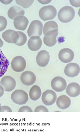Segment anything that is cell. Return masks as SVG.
I'll list each match as a JSON object with an SVG mask.
<instances>
[{"instance_id": "6da1fadb", "label": "cell", "mask_w": 80, "mask_h": 132, "mask_svg": "<svg viewBox=\"0 0 80 132\" xmlns=\"http://www.w3.org/2000/svg\"><path fill=\"white\" fill-rule=\"evenodd\" d=\"M75 15V12L73 8L70 6H64L60 10L58 16L62 22L67 23L73 20Z\"/></svg>"}, {"instance_id": "7a4b0ae2", "label": "cell", "mask_w": 80, "mask_h": 132, "mask_svg": "<svg viewBox=\"0 0 80 132\" xmlns=\"http://www.w3.org/2000/svg\"><path fill=\"white\" fill-rule=\"evenodd\" d=\"M57 10L53 6L48 5L43 7L39 11V16L44 21L52 20L55 17Z\"/></svg>"}, {"instance_id": "3957f363", "label": "cell", "mask_w": 80, "mask_h": 132, "mask_svg": "<svg viewBox=\"0 0 80 132\" xmlns=\"http://www.w3.org/2000/svg\"><path fill=\"white\" fill-rule=\"evenodd\" d=\"M11 98L15 104L22 105L27 102L29 97L28 94L23 90H16L12 94Z\"/></svg>"}, {"instance_id": "277c9868", "label": "cell", "mask_w": 80, "mask_h": 132, "mask_svg": "<svg viewBox=\"0 0 80 132\" xmlns=\"http://www.w3.org/2000/svg\"><path fill=\"white\" fill-rule=\"evenodd\" d=\"M43 25L41 22L35 20L33 21L28 29L27 32L29 37L33 36H41L42 34Z\"/></svg>"}, {"instance_id": "5b68a950", "label": "cell", "mask_w": 80, "mask_h": 132, "mask_svg": "<svg viewBox=\"0 0 80 132\" xmlns=\"http://www.w3.org/2000/svg\"><path fill=\"white\" fill-rule=\"evenodd\" d=\"M51 86L52 89L55 91L61 92L66 88L67 83L63 78L61 77H57L52 80Z\"/></svg>"}, {"instance_id": "8992f818", "label": "cell", "mask_w": 80, "mask_h": 132, "mask_svg": "<svg viewBox=\"0 0 80 132\" xmlns=\"http://www.w3.org/2000/svg\"><path fill=\"white\" fill-rule=\"evenodd\" d=\"M26 67L25 59L21 56H17L11 62V67L13 70L17 72L23 71Z\"/></svg>"}, {"instance_id": "52a82bcc", "label": "cell", "mask_w": 80, "mask_h": 132, "mask_svg": "<svg viewBox=\"0 0 80 132\" xmlns=\"http://www.w3.org/2000/svg\"><path fill=\"white\" fill-rule=\"evenodd\" d=\"M57 99V94L53 90H46L42 95V101L45 105L50 106L54 104Z\"/></svg>"}, {"instance_id": "ba28073f", "label": "cell", "mask_w": 80, "mask_h": 132, "mask_svg": "<svg viewBox=\"0 0 80 132\" xmlns=\"http://www.w3.org/2000/svg\"><path fill=\"white\" fill-rule=\"evenodd\" d=\"M0 84L4 91L6 92H12L15 88L16 86L15 80L10 76H5L2 78Z\"/></svg>"}, {"instance_id": "9c48e42d", "label": "cell", "mask_w": 80, "mask_h": 132, "mask_svg": "<svg viewBox=\"0 0 80 132\" xmlns=\"http://www.w3.org/2000/svg\"><path fill=\"white\" fill-rule=\"evenodd\" d=\"M58 34V29L48 32L44 37V43L49 47H52L55 45L57 43V37Z\"/></svg>"}, {"instance_id": "30bf717a", "label": "cell", "mask_w": 80, "mask_h": 132, "mask_svg": "<svg viewBox=\"0 0 80 132\" xmlns=\"http://www.w3.org/2000/svg\"><path fill=\"white\" fill-rule=\"evenodd\" d=\"M74 57V52L68 48L62 49L59 54V58L60 61L65 63H67L72 61Z\"/></svg>"}, {"instance_id": "8fae6325", "label": "cell", "mask_w": 80, "mask_h": 132, "mask_svg": "<svg viewBox=\"0 0 80 132\" xmlns=\"http://www.w3.org/2000/svg\"><path fill=\"white\" fill-rule=\"evenodd\" d=\"M80 67L75 63L68 64L64 70L66 75L70 78H74L78 75L80 73Z\"/></svg>"}, {"instance_id": "7c38bea8", "label": "cell", "mask_w": 80, "mask_h": 132, "mask_svg": "<svg viewBox=\"0 0 80 132\" xmlns=\"http://www.w3.org/2000/svg\"><path fill=\"white\" fill-rule=\"evenodd\" d=\"M2 37L4 40L9 43L15 44L19 38V36L17 31L14 30H7L2 34Z\"/></svg>"}, {"instance_id": "4fadbf2b", "label": "cell", "mask_w": 80, "mask_h": 132, "mask_svg": "<svg viewBox=\"0 0 80 132\" xmlns=\"http://www.w3.org/2000/svg\"><path fill=\"white\" fill-rule=\"evenodd\" d=\"M49 53L45 50L39 52L36 56V62L40 67H44L48 64L50 61Z\"/></svg>"}, {"instance_id": "5bb4252c", "label": "cell", "mask_w": 80, "mask_h": 132, "mask_svg": "<svg viewBox=\"0 0 80 132\" xmlns=\"http://www.w3.org/2000/svg\"><path fill=\"white\" fill-rule=\"evenodd\" d=\"M21 81L26 86H31L35 82L36 77L33 72L30 71L24 72L21 75Z\"/></svg>"}, {"instance_id": "9a60e30c", "label": "cell", "mask_w": 80, "mask_h": 132, "mask_svg": "<svg viewBox=\"0 0 80 132\" xmlns=\"http://www.w3.org/2000/svg\"><path fill=\"white\" fill-rule=\"evenodd\" d=\"M13 23L14 26L17 29L24 31L27 27L29 20L25 16H19L15 18Z\"/></svg>"}, {"instance_id": "2e32d148", "label": "cell", "mask_w": 80, "mask_h": 132, "mask_svg": "<svg viewBox=\"0 0 80 132\" xmlns=\"http://www.w3.org/2000/svg\"><path fill=\"white\" fill-rule=\"evenodd\" d=\"M42 45V42L40 37L33 36L29 40L28 46L29 48L33 51H36L39 50Z\"/></svg>"}, {"instance_id": "e0dca14e", "label": "cell", "mask_w": 80, "mask_h": 132, "mask_svg": "<svg viewBox=\"0 0 80 132\" xmlns=\"http://www.w3.org/2000/svg\"><path fill=\"white\" fill-rule=\"evenodd\" d=\"M66 92L70 97H76L78 96L80 94L79 85L76 82L69 84L66 88Z\"/></svg>"}, {"instance_id": "ac0fdd59", "label": "cell", "mask_w": 80, "mask_h": 132, "mask_svg": "<svg viewBox=\"0 0 80 132\" xmlns=\"http://www.w3.org/2000/svg\"><path fill=\"white\" fill-rule=\"evenodd\" d=\"M57 106L59 109L61 110H66L69 108L71 104L70 99L66 95H62L57 99Z\"/></svg>"}, {"instance_id": "d6986e66", "label": "cell", "mask_w": 80, "mask_h": 132, "mask_svg": "<svg viewBox=\"0 0 80 132\" xmlns=\"http://www.w3.org/2000/svg\"><path fill=\"white\" fill-rule=\"evenodd\" d=\"M7 14L10 19L14 20L18 16H24L25 14V11L21 7L17 6H13L8 11Z\"/></svg>"}, {"instance_id": "ffe728a7", "label": "cell", "mask_w": 80, "mask_h": 132, "mask_svg": "<svg viewBox=\"0 0 80 132\" xmlns=\"http://www.w3.org/2000/svg\"><path fill=\"white\" fill-rule=\"evenodd\" d=\"M9 65V60L0 50V77L3 76L6 72Z\"/></svg>"}, {"instance_id": "44dd1931", "label": "cell", "mask_w": 80, "mask_h": 132, "mask_svg": "<svg viewBox=\"0 0 80 132\" xmlns=\"http://www.w3.org/2000/svg\"><path fill=\"white\" fill-rule=\"evenodd\" d=\"M42 90L40 87L37 85L33 86L30 90L29 97L32 100H38L42 95Z\"/></svg>"}, {"instance_id": "7402d4cb", "label": "cell", "mask_w": 80, "mask_h": 132, "mask_svg": "<svg viewBox=\"0 0 80 132\" xmlns=\"http://www.w3.org/2000/svg\"><path fill=\"white\" fill-rule=\"evenodd\" d=\"M57 29H58V24L54 21H50L45 24L43 28V32L44 34L45 35L49 31Z\"/></svg>"}, {"instance_id": "603a6c76", "label": "cell", "mask_w": 80, "mask_h": 132, "mask_svg": "<svg viewBox=\"0 0 80 132\" xmlns=\"http://www.w3.org/2000/svg\"><path fill=\"white\" fill-rule=\"evenodd\" d=\"M19 36V38L17 42L15 44L19 46L23 45L26 43L27 41V37L26 35L23 32L18 31H17Z\"/></svg>"}, {"instance_id": "cb8c5ba5", "label": "cell", "mask_w": 80, "mask_h": 132, "mask_svg": "<svg viewBox=\"0 0 80 132\" xmlns=\"http://www.w3.org/2000/svg\"><path fill=\"white\" fill-rule=\"evenodd\" d=\"M15 2L18 5L25 9H27L32 5L34 1H16Z\"/></svg>"}, {"instance_id": "d4e9b609", "label": "cell", "mask_w": 80, "mask_h": 132, "mask_svg": "<svg viewBox=\"0 0 80 132\" xmlns=\"http://www.w3.org/2000/svg\"><path fill=\"white\" fill-rule=\"evenodd\" d=\"M7 24V22L6 19L3 16H0V32L6 29Z\"/></svg>"}, {"instance_id": "484cf974", "label": "cell", "mask_w": 80, "mask_h": 132, "mask_svg": "<svg viewBox=\"0 0 80 132\" xmlns=\"http://www.w3.org/2000/svg\"><path fill=\"white\" fill-rule=\"evenodd\" d=\"M35 112H49L48 109L43 105L38 106L35 109Z\"/></svg>"}, {"instance_id": "4316f807", "label": "cell", "mask_w": 80, "mask_h": 132, "mask_svg": "<svg viewBox=\"0 0 80 132\" xmlns=\"http://www.w3.org/2000/svg\"><path fill=\"white\" fill-rule=\"evenodd\" d=\"M19 112H33V110L30 107L27 106H23L21 107L18 111Z\"/></svg>"}, {"instance_id": "83f0119b", "label": "cell", "mask_w": 80, "mask_h": 132, "mask_svg": "<svg viewBox=\"0 0 80 132\" xmlns=\"http://www.w3.org/2000/svg\"><path fill=\"white\" fill-rule=\"evenodd\" d=\"M12 111L10 107L4 106L0 107V112H12Z\"/></svg>"}, {"instance_id": "f1b7e54d", "label": "cell", "mask_w": 80, "mask_h": 132, "mask_svg": "<svg viewBox=\"0 0 80 132\" xmlns=\"http://www.w3.org/2000/svg\"><path fill=\"white\" fill-rule=\"evenodd\" d=\"M72 6L78 7H80V1H70Z\"/></svg>"}, {"instance_id": "f546056e", "label": "cell", "mask_w": 80, "mask_h": 132, "mask_svg": "<svg viewBox=\"0 0 80 132\" xmlns=\"http://www.w3.org/2000/svg\"><path fill=\"white\" fill-rule=\"evenodd\" d=\"M4 93V90L3 88L1 85H0V98L3 95Z\"/></svg>"}, {"instance_id": "4dcf8cb0", "label": "cell", "mask_w": 80, "mask_h": 132, "mask_svg": "<svg viewBox=\"0 0 80 132\" xmlns=\"http://www.w3.org/2000/svg\"><path fill=\"white\" fill-rule=\"evenodd\" d=\"M0 1L4 4L7 5L11 3L13 1Z\"/></svg>"}, {"instance_id": "1f68e13d", "label": "cell", "mask_w": 80, "mask_h": 132, "mask_svg": "<svg viewBox=\"0 0 80 132\" xmlns=\"http://www.w3.org/2000/svg\"><path fill=\"white\" fill-rule=\"evenodd\" d=\"M38 1L41 3L44 4L49 3L51 2V1Z\"/></svg>"}, {"instance_id": "d6a6232c", "label": "cell", "mask_w": 80, "mask_h": 132, "mask_svg": "<svg viewBox=\"0 0 80 132\" xmlns=\"http://www.w3.org/2000/svg\"><path fill=\"white\" fill-rule=\"evenodd\" d=\"M4 43L3 41L0 38V48L2 47Z\"/></svg>"}, {"instance_id": "836d02e7", "label": "cell", "mask_w": 80, "mask_h": 132, "mask_svg": "<svg viewBox=\"0 0 80 132\" xmlns=\"http://www.w3.org/2000/svg\"><path fill=\"white\" fill-rule=\"evenodd\" d=\"M1 106V103H0V107Z\"/></svg>"}]
</instances>
